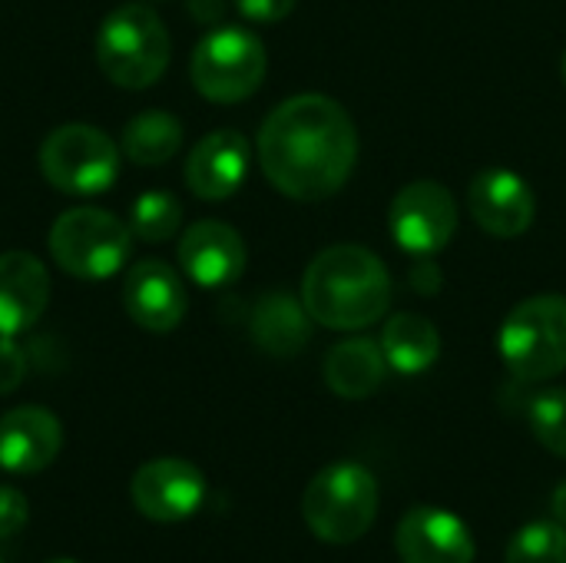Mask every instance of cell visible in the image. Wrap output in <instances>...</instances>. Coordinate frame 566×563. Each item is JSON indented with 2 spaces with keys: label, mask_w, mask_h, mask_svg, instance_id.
I'll return each instance as SVG.
<instances>
[{
  "label": "cell",
  "mask_w": 566,
  "mask_h": 563,
  "mask_svg": "<svg viewBox=\"0 0 566 563\" xmlns=\"http://www.w3.org/2000/svg\"><path fill=\"white\" fill-rule=\"evenodd\" d=\"M358 159V129L342 103L302 93L279 103L259 129L265 179L289 199L318 202L335 196Z\"/></svg>",
  "instance_id": "1"
},
{
  "label": "cell",
  "mask_w": 566,
  "mask_h": 563,
  "mask_svg": "<svg viewBox=\"0 0 566 563\" xmlns=\"http://www.w3.org/2000/svg\"><path fill=\"white\" fill-rule=\"evenodd\" d=\"M302 302L312 322L325 329H368L391 305V279L371 249L352 242L332 246L308 265L302 279Z\"/></svg>",
  "instance_id": "2"
},
{
  "label": "cell",
  "mask_w": 566,
  "mask_h": 563,
  "mask_svg": "<svg viewBox=\"0 0 566 563\" xmlns=\"http://www.w3.org/2000/svg\"><path fill=\"white\" fill-rule=\"evenodd\" d=\"M169 56V30L149 3H119L96 30V63L103 76L123 90L153 86L166 73Z\"/></svg>",
  "instance_id": "3"
},
{
  "label": "cell",
  "mask_w": 566,
  "mask_h": 563,
  "mask_svg": "<svg viewBox=\"0 0 566 563\" xmlns=\"http://www.w3.org/2000/svg\"><path fill=\"white\" fill-rule=\"evenodd\" d=\"M378 504L381 498L375 475L355 461H338L308 481L302 494V518L318 541L345 548L371 531Z\"/></svg>",
  "instance_id": "4"
},
{
  "label": "cell",
  "mask_w": 566,
  "mask_h": 563,
  "mask_svg": "<svg viewBox=\"0 0 566 563\" xmlns=\"http://www.w3.org/2000/svg\"><path fill=\"white\" fill-rule=\"evenodd\" d=\"M129 222L119 216L96 209V206H76L56 216L50 226V256L53 262L76 279H109L116 275L129 259Z\"/></svg>",
  "instance_id": "5"
},
{
  "label": "cell",
  "mask_w": 566,
  "mask_h": 563,
  "mask_svg": "<svg viewBox=\"0 0 566 563\" xmlns=\"http://www.w3.org/2000/svg\"><path fill=\"white\" fill-rule=\"evenodd\" d=\"M501 358L521 382H547L566 372V299L534 295L501 329Z\"/></svg>",
  "instance_id": "6"
},
{
  "label": "cell",
  "mask_w": 566,
  "mask_h": 563,
  "mask_svg": "<svg viewBox=\"0 0 566 563\" xmlns=\"http://www.w3.org/2000/svg\"><path fill=\"white\" fill-rule=\"evenodd\" d=\"M119 156L123 149L109 133L90 123H66L40 143V173L66 196H96L116 183Z\"/></svg>",
  "instance_id": "7"
},
{
  "label": "cell",
  "mask_w": 566,
  "mask_h": 563,
  "mask_svg": "<svg viewBox=\"0 0 566 563\" xmlns=\"http://www.w3.org/2000/svg\"><path fill=\"white\" fill-rule=\"evenodd\" d=\"M265 46L245 27H216L192 50V83L212 103H239L265 80Z\"/></svg>",
  "instance_id": "8"
},
{
  "label": "cell",
  "mask_w": 566,
  "mask_h": 563,
  "mask_svg": "<svg viewBox=\"0 0 566 563\" xmlns=\"http://www.w3.org/2000/svg\"><path fill=\"white\" fill-rule=\"evenodd\" d=\"M391 236L405 252L415 256H434L441 252L454 229H458V202L454 196L431 179L405 186L388 212Z\"/></svg>",
  "instance_id": "9"
},
{
  "label": "cell",
  "mask_w": 566,
  "mask_h": 563,
  "mask_svg": "<svg viewBox=\"0 0 566 563\" xmlns=\"http://www.w3.org/2000/svg\"><path fill=\"white\" fill-rule=\"evenodd\" d=\"M129 498L136 511L153 524H182L206 501V478L192 461L182 458H156L146 461L133 481Z\"/></svg>",
  "instance_id": "10"
},
{
  "label": "cell",
  "mask_w": 566,
  "mask_h": 563,
  "mask_svg": "<svg viewBox=\"0 0 566 563\" xmlns=\"http://www.w3.org/2000/svg\"><path fill=\"white\" fill-rule=\"evenodd\" d=\"M395 548L401 563H474V538L468 524L444 508H411L398 531Z\"/></svg>",
  "instance_id": "11"
},
{
  "label": "cell",
  "mask_w": 566,
  "mask_h": 563,
  "mask_svg": "<svg viewBox=\"0 0 566 563\" xmlns=\"http://www.w3.org/2000/svg\"><path fill=\"white\" fill-rule=\"evenodd\" d=\"M468 209L484 232L497 239H514L531 229L537 199H534V189L517 173L484 169L474 176L468 189Z\"/></svg>",
  "instance_id": "12"
},
{
  "label": "cell",
  "mask_w": 566,
  "mask_h": 563,
  "mask_svg": "<svg viewBox=\"0 0 566 563\" xmlns=\"http://www.w3.org/2000/svg\"><path fill=\"white\" fill-rule=\"evenodd\" d=\"M123 305L139 329L163 335L186 319L189 299L176 269L159 259H146L129 269L123 285Z\"/></svg>",
  "instance_id": "13"
},
{
  "label": "cell",
  "mask_w": 566,
  "mask_h": 563,
  "mask_svg": "<svg viewBox=\"0 0 566 563\" xmlns=\"http://www.w3.org/2000/svg\"><path fill=\"white\" fill-rule=\"evenodd\" d=\"M179 265L202 289L232 285L245 269V242L219 219L192 222L179 242Z\"/></svg>",
  "instance_id": "14"
},
{
  "label": "cell",
  "mask_w": 566,
  "mask_h": 563,
  "mask_svg": "<svg viewBox=\"0 0 566 563\" xmlns=\"http://www.w3.org/2000/svg\"><path fill=\"white\" fill-rule=\"evenodd\" d=\"M63 428L53 411L23 405L0 418V468L7 475H40L56 461Z\"/></svg>",
  "instance_id": "15"
},
{
  "label": "cell",
  "mask_w": 566,
  "mask_h": 563,
  "mask_svg": "<svg viewBox=\"0 0 566 563\" xmlns=\"http://www.w3.org/2000/svg\"><path fill=\"white\" fill-rule=\"evenodd\" d=\"M50 305V275L33 252L0 256V338L33 329Z\"/></svg>",
  "instance_id": "16"
},
{
  "label": "cell",
  "mask_w": 566,
  "mask_h": 563,
  "mask_svg": "<svg viewBox=\"0 0 566 563\" xmlns=\"http://www.w3.org/2000/svg\"><path fill=\"white\" fill-rule=\"evenodd\" d=\"M249 173V143L239 129H216L202 136L186 159V183L199 199H229Z\"/></svg>",
  "instance_id": "17"
},
{
  "label": "cell",
  "mask_w": 566,
  "mask_h": 563,
  "mask_svg": "<svg viewBox=\"0 0 566 563\" xmlns=\"http://www.w3.org/2000/svg\"><path fill=\"white\" fill-rule=\"evenodd\" d=\"M388 375V358L381 352V342L371 338H348L338 342L325 355V385L348 402L371 398Z\"/></svg>",
  "instance_id": "18"
},
{
  "label": "cell",
  "mask_w": 566,
  "mask_h": 563,
  "mask_svg": "<svg viewBox=\"0 0 566 563\" xmlns=\"http://www.w3.org/2000/svg\"><path fill=\"white\" fill-rule=\"evenodd\" d=\"M308 309L305 302H295L289 292H269L265 299H259V305L252 309V338L262 352L275 355V358H292L298 355L308 338H312V322H308Z\"/></svg>",
  "instance_id": "19"
},
{
  "label": "cell",
  "mask_w": 566,
  "mask_h": 563,
  "mask_svg": "<svg viewBox=\"0 0 566 563\" xmlns=\"http://www.w3.org/2000/svg\"><path fill=\"white\" fill-rule=\"evenodd\" d=\"M381 352L388 358V365L401 375H421L438 362L441 352V335L434 329V322H428L424 315L415 312H401L395 315L385 332H381Z\"/></svg>",
  "instance_id": "20"
},
{
  "label": "cell",
  "mask_w": 566,
  "mask_h": 563,
  "mask_svg": "<svg viewBox=\"0 0 566 563\" xmlns=\"http://www.w3.org/2000/svg\"><path fill=\"white\" fill-rule=\"evenodd\" d=\"M182 146V123L166 110H143L123 126V153L136 166H163Z\"/></svg>",
  "instance_id": "21"
},
{
  "label": "cell",
  "mask_w": 566,
  "mask_h": 563,
  "mask_svg": "<svg viewBox=\"0 0 566 563\" xmlns=\"http://www.w3.org/2000/svg\"><path fill=\"white\" fill-rule=\"evenodd\" d=\"M182 226V202L172 192H143L129 209V232L139 242H166Z\"/></svg>",
  "instance_id": "22"
},
{
  "label": "cell",
  "mask_w": 566,
  "mask_h": 563,
  "mask_svg": "<svg viewBox=\"0 0 566 563\" xmlns=\"http://www.w3.org/2000/svg\"><path fill=\"white\" fill-rule=\"evenodd\" d=\"M504 563H566V528L560 521H531L511 544Z\"/></svg>",
  "instance_id": "23"
},
{
  "label": "cell",
  "mask_w": 566,
  "mask_h": 563,
  "mask_svg": "<svg viewBox=\"0 0 566 563\" xmlns=\"http://www.w3.org/2000/svg\"><path fill=\"white\" fill-rule=\"evenodd\" d=\"M531 431L557 458H566V388H547L531 398Z\"/></svg>",
  "instance_id": "24"
},
{
  "label": "cell",
  "mask_w": 566,
  "mask_h": 563,
  "mask_svg": "<svg viewBox=\"0 0 566 563\" xmlns=\"http://www.w3.org/2000/svg\"><path fill=\"white\" fill-rule=\"evenodd\" d=\"M27 518H30L27 498L20 491H13V488L0 484V541L20 534L27 528Z\"/></svg>",
  "instance_id": "25"
},
{
  "label": "cell",
  "mask_w": 566,
  "mask_h": 563,
  "mask_svg": "<svg viewBox=\"0 0 566 563\" xmlns=\"http://www.w3.org/2000/svg\"><path fill=\"white\" fill-rule=\"evenodd\" d=\"M27 375V355L13 338H0V395H10L20 388Z\"/></svg>",
  "instance_id": "26"
},
{
  "label": "cell",
  "mask_w": 566,
  "mask_h": 563,
  "mask_svg": "<svg viewBox=\"0 0 566 563\" xmlns=\"http://www.w3.org/2000/svg\"><path fill=\"white\" fill-rule=\"evenodd\" d=\"M298 0H235L239 13L255 20V23H275L282 17H289L295 10Z\"/></svg>",
  "instance_id": "27"
},
{
  "label": "cell",
  "mask_w": 566,
  "mask_h": 563,
  "mask_svg": "<svg viewBox=\"0 0 566 563\" xmlns=\"http://www.w3.org/2000/svg\"><path fill=\"white\" fill-rule=\"evenodd\" d=\"M189 13L199 23H216L226 13V0H189Z\"/></svg>",
  "instance_id": "28"
},
{
  "label": "cell",
  "mask_w": 566,
  "mask_h": 563,
  "mask_svg": "<svg viewBox=\"0 0 566 563\" xmlns=\"http://www.w3.org/2000/svg\"><path fill=\"white\" fill-rule=\"evenodd\" d=\"M551 508H554V521H560L566 528V481L554 491V501H551Z\"/></svg>",
  "instance_id": "29"
},
{
  "label": "cell",
  "mask_w": 566,
  "mask_h": 563,
  "mask_svg": "<svg viewBox=\"0 0 566 563\" xmlns=\"http://www.w3.org/2000/svg\"><path fill=\"white\" fill-rule=\"evenodd\" d=\"M564 83H566V53H564Z\"/></svg>",
  "instance_id": "30"
},
{
  "label": "cell",
  "mask_w": 566,
  "mask_h": 563,
  "mask_svg": "<svg viewBox=\"0 0 566 563\" xmlns=\"http://www.w3.org/2000/svg\"><path fill=\"white\" fill-rule=\"evenodd\" d=\"M50 563H76V561H50Z\"/></svg>",
  "instance_id": "31"
},
{
  "label": "cell",
  "mask_w": 566,
  "mask_h": 563,
  "mask_svg": "<svg viewBox=\"0 0 566 563\" xmlns=\"http://www.w3.org/2000/svg\"><path fill=\"white\" fill-rule=\"evenodd\" d=\"M0 563H7V561H3V554H0Z\"/></svg>",
  "instance_id": "32"
}]
</instances>
